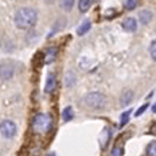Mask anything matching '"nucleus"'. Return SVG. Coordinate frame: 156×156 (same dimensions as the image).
Instances as JSON below:
<instances>
[{"label": "nucleus", "mask_w": 156, "mask_h": 156, "mask_svg": "<svg viewBox=\"0 0 156 156\" xmlns=\"http://www.w3.org/2000/svg\"><path fill=\"white\" fill-rule=\"evenodd\" d=\"M130 112H132V110H128V111H126V112L122 113V116H121V123H119L121 127H124V126L127 124V122L129 121V115H130Z\"/></svg>", "instance_id": "obj_15"}, {"label": "nucleus", "mask_w": 156, "mask_h": 156, "mask_svg": "<svg viewBox=\"0 0 156 156\" xmlns=\"http://www.w3.org/2000/svg\"><path fill=\"white\" fill-rule=\"evenodd\" d=\"M138 17H139L140 23H143V24H147V23L152 20V12L149 11V10H141V11L139 12Z\"/></svg>", "instance_id": "obj_9"}, {"label": "nucleus", "mask_w": 156, "mask_h": 156, "mask_svg": "<svg viewBox=\"0 0 156 156\" xmlns=\"http://www.w3.org/2000/svg\"><path fill=\"white\" fill-rule=\"evenodd\" d=\"M136 21H135V18H133V17H127L123 22H122V27H123V29L124 30H127V32H134L135 29H136Z\"/></svg>", "instance_id": "obj_7"}, {"label": "nucleus", "mask_w": 156, "mask_h": 156, "mask_svg": "<svg viewBox=\"0 0 156 156\" xmlns=\"http://www.w3.org/2000/svg\"><path fill=\"white\" fill-rule=\"evenodd\" d=\"M91 4H93V0H79L78 9H79L80 12H87L90 9Z\"/></svg>", "instance_id": "obj_13"}, {"label": "nucleus", "mask_w": 156, "mask_h": 156, "mask_svg": "<svg viewBox=\"0 0 156 156\" xmlns=\"http://www.w3.org/2000/svg\"><path fill=\"white\" fill-rule=\"evenodd\" d=\"M106 102H107L106 96L98 91L89 93L84 98V105L90 110H101L105 107Z\"/></svg>", "instance_id": "obj_3"}, {"label": "nucleus", "mask_w": 156, "mask_h": 156, "mask_svg": "<svg viewBox=\"0 0 156 156\" xmlns=\"http://www.w3.org/2000/svg\"><path fill=\"white\" fill-rule=\"evenodd\" d=\"M74 5V0H60V6L65 11H71Z\"/></svg>", "instance_id": "obj_14"}, {"label": "nucleus", "mask_w": 156, "mask_h": 156, "mask_svg": "<svg viewBox=\"0 0 156 156\" xmlns=\"http://www.w3.org/2000/svg\"><path fill=\"white\" fill-rule=\"evenodd\" d=\"M150 55L154 61H156V39H154L150 44Z\"/></svg>", "instance_id": "obj_17"}, {"label": "nucleus", "mask_w": 156, "mask_h": 156, "mask_svg": "<svg viewBox=\"0 0 156 156\" xmlns=\"http://www.w3.org/2000/svg\"><path fill=\"white\" fill-rule=\"evenodd\" d=\"M135 6H136V0H126L124 1V7L127 10H133V9H135Z\"/></svg>", "instance_id": "obj_18"}, {"label": "nucleus", "mask_w": 156, "mask_h": 156, "mask_svg": "<svg viewBox=\"0 0 156 156\" xmlns=\"http://www.w3.org/2000/svg\"><path fill=\"white\" fill-rule=\"evenodd\" d=\"M146 151H147V155L149 156H156V141L150 143L149 146H147V149H146Z\"/></svg>", "instance_id": "obj_16"}, {"label": "nucleus", "mask_w": 156, "mask_h": 156, "mask_svg": "<svg viewBox=\"0 0 156 156\" xmlns=\"http://www.w3.org/2000/svg\"><path fill=\"white\" fill-rule=\"evenodd\" d=\"M13 76V67L9 63H4L0 66V78L2 80H7Z\"/></svg>", "instance_id": "obj_5"}, {"label": "nucleus", "mask_w": 156, "mask_h": 156, "mask_svg": "<svg viewBox=\"0 0 156 156\" xmlns=\"http://www.w3.org/2000/svg\"><path fill=\"white\" fill-rule=\"evenodd\" d=\"M147 107H149V104H144V105H143L140 108H138V110H136L135 116H136V117H138V116H140V115H141V113H143V112H144V111H145Z\"/></svg>", "instance_id": "obj_20"}, {"label": "nucleus", "mask_w": 156, "mask_h": 156, "mask_svg": "<svg viewBox=\"0 0 156 156\" xmlns=\"http://www.w3.org/2000/svg\"><path fill=\"white\" fill-rule=\"evenodd\" d=\"M51 126H52V118L48 113H38L34 116V118L32 121L33 130L39 134L48 133L51 129Z\"/></svg>", "instance_id": "obj_2"}, {"label": "nucleus", "mask_w": 156, "mask_h": 156, "mask_svg": "<svg viewBox=\"0 0 156 156\" xmlns=\"http://www.w3.org/2000/svg\"><path fill=\"white\" fill-rule=\"evenodd\" d=\"M49 156H56V155H55V154H54V152H51V154H50V155H49Z\"/></svg>", "instance_id": "obj_22"}, {"label": "nucleus", "mask_w": 156, "mask_h": 156, "mask_svg": "<svg viewBox=\"0 0 156 156\" xmlns=\"http://www.w3.org/2000/svg\"><path fill=\"white\" fill-rule=\"evenodd\" d=\"M55 88H56V77H55L54 73H49L48 78H46V83H45L44 90H45V93L50 94V93H52L55 90Z\"/></svg>", "instance_id": "obj_6"}, {"label": "nucleus", "mask_w": 156, "mask_h": 156, "mask_svg": "<svg viewBox=\"0 0 156 156\" xmlns=\"http://www.w3.org/2000/svg\"><path fill=\"white\" fill-rule=\"evenodd\" d=\"M0 133L2 134V136L7 138V139H11L16 135L17 133V126L13 121H10V119H5L0 123Z\"/></svg>", "instance_id": "obj_4"}, {"label": "nucleus", "mask_w": 156, "mask_h": 156, "mask_svg": "<svg viewBox=\"0 0 156 156\" xmlns=\"http://www.w3.org/2000/svg\"><path fill=\"white\" fill-rule=\"evenodd\" d=\"M73 116H74V113H73V108L71 106H67V107L63 108V111H62V119L65 122L71 121L73 118Z\"/></svg>", "instance_id": "obj_12"}, {"label": "nucleus", "mask_w": 156, "mask_h": 156, "mask_svg": "<svg viewBox=\"0 0 156 156\" xmlns=\"http://www.w3.org/2000/svg\"><path fill=\"white\" fill-rule=\"evenodd\" d=\"M133 100V91L132 90H124L119 98V102H121V106H128Z\"/></svg>", "instance_id": "obj_8"}, {"label": "nucleus", "mask_w": 156, "mask_h": 156, "mask_svg": "<svg viewBox=\"0 0 156 156\" xmlns=\"http://www.w3.org/2000/svg\"><path fill=\"white\" fill-rule=\"evenodd\" d=\"M152 111H154V112H156V104H155V106H154V108H152Z\"/></svg>", "instance_id": "obj_21"}, {"label": "nucleus", "mask_w": 156, "mask_h": 156, "mask_svg": "<svg viewBox=\"0 0 156 156\" xmlns=\"http://www.w3.org/2000/svg\"><path fill=\"white\" fill-rule=\"evenodd\" d=\"M56 54H57L56 48H49V49L46 50V52H45V57H44L45 63H51V62L55 60Z\"/></svg>", "instance_id": "obj_10"}, {"label": "nucleus", "mask_w": 156, "mask_h": 156, "mask_svg": "<svg viewBox=\"0 0 156 156\" xmlns=\"http://www.w3.org/2000/svg\"><path fill=\"white\" fill-rule=\"evenodd\" d=\"M90 26H91L90 21H89V20H85V21L78 27V29H77V34H78V35H84V34L90 29Z\"/></svg>", "instance_id": "obj_11"}, {"label": "nucleus", "mask_w": 156, "mask_h": 156, "mask_svg": "<svg viewBox=\"0 0 156 156\" xmlns=\"http://www.w3.org/2000/svg\"><path fill=\"white\" fill-rule=\"evenodd\" d=\"M38 20L37 11L30 7H22L18 9L15 13V24L20 29H28L32 28Z\"/></svg>", "instance_id": "obj_1"}, {"label": "nucleus", "mask_w": 156, "mask_h": 156, "mask_svg": "<svg viewBox=\"0 0 156 156\" xmlns=\"http://www.w3.org/2000/svg\"><path fill=\"white\" fill-rule=\"evenodd\" d=\"M111 156H123V149L121 146H115L111 151Z\"/></svg>", "instance_id": "obj_19"}]
</instances>
